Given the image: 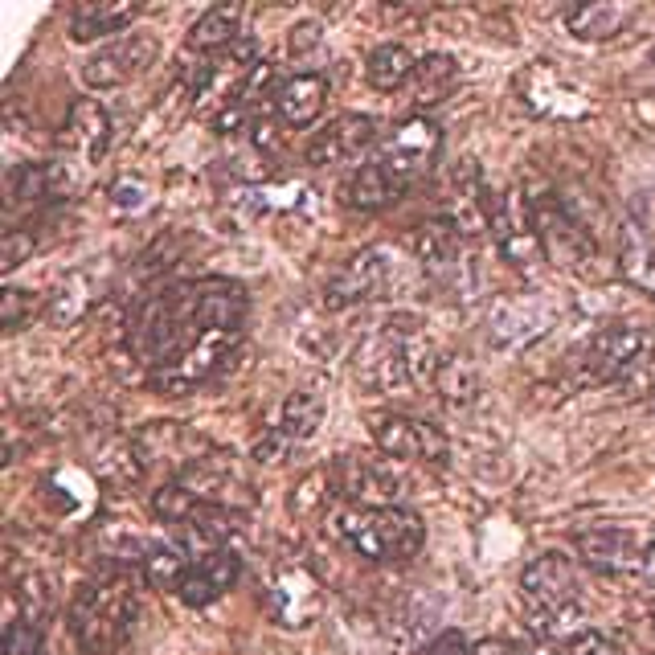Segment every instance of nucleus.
<instances>
[{
	"instance_id": "35",
	"label": "nucleus",
	"mask_w": 655,
	"mask_h": 655,
	"mask_svg": "<svg viewBox=\"0 0 655 655\" xmlns=\"http://www.w3.org/2000/svg\"><path fill=\"white\" fill-rule=\"evenodd\" d=\"M37 295L33 291H21V287H5L0 295V320H5V332H17L33 312H37Z\"/></svg>"
},
{
	"instance_id": "24",
	"label": "nucleus",
	"mask_w": 655,
	"mask_h": 655,
	"mask_svg": "<svg viewBox=\"0 0 655 655\" xmlns=\"http://www.w3.org/2000/svg\"><path fill=\"white\" fill-rule=\"evenodd\" d=\"M619 271L631 287L655 295V230L639 217H623L619 226Z\"/></svg>"
},
{
	"instance_id": "39",
	"label": "nucleus",
	"mask_w": 655,
	"mask_h": 655,
	"mask_svg": "<svg viewBox=\"0 0 655 655\" xmlns=\"http://www.w3.org/2000/svg\"><path fill=\"white\" fill-rule=\"evenodd\" d=\"M426 655H471V647L463 643V635H455V631H443L439 639H434V643L426 647Z\"/></svg>"
},
{
	"instance_id": "8",
	"label": "nucleus",
	"mask_w": 655,
	"mask_h": 655,
	"mask_svg": "<svg viewBox=\"0 0 655 655\" xmlns=\"http://www.w3.org/2000/svg\"><path fill=\"white\" fill-rule=\"evenodd\" d=\"M647 348V336L643 328L635 324H606L598 332H590L578 348H570V357H565V373L578 389L586 385H615V377L643 353Z\"/></svg>"
},
{
	"instance_id": "37",
	"label": "nucleus",
	"mask_w": 655,
	"mask_h": 655,
	"mask_svg": "<svg viewBox=\"0 0 655 655\" xmlns=\"http://www.w3.org/2000/svg\"><path fill=\"white\" fill-rule=\"evenodd\" d=\"M553 655H619V647L610 643L602 631H578V635L565 639Z\"/></svg>"
},
{
	"instance_id": "3",
	"label": "nucleus",
	"mask_w": 655,
	"mask_h": 655,
	"mask_svg": "<svg viewBox=\"0 0 655 655\" xmlns=\"http://www.w3.org/2000/svg\"><path fill=\"white\" fill-rule=\"evenodd\" d=\"M140 598L123 578L86 582L70 598V635L91 655H123L136 635Z\"/></svg>"
},
{
	"instance_id": "27",
	"label": "nucleus",
	"mask_w": 655,
	"mask_h": 655,
	"mask_svg": "<svg viewBox=\"0 0 655 655\" xmlns=\"http://www.w3.org/2000/svg\"><path fill=\"white\" fill-rule=\"evenodd\" d=\"M455 82H459V66L455 58L447 54H426L410 78V107L414 111H426L434 103H443L451 91H455Z\"/></svg>"
},
{
	"instance_id": "22",
	"label": "nucleus",
	"mask_w": 655,
	"mask_h": 655,
	"mask_svg": "<svg viewBox=\"0 0 655 655\" xmlns=\"http://www.w3.org/2000/svg\"><path fill=\"white\" fill-rule=\"evenodd\" d=\"M328 74L320 70H303V74H291L283 82H275V91H271V107L279 115V123H287L291 131L299 127H312L324 107H328Z\"/></svg>"
},
{
	"instance_id": "41",
	"label": "nucleus",
	"mask_w": 655,
	"mask_h": 655,
	"mask_svg": "<svg viewBox=\"0 0 655 655\" xmlns=\"http://www.w3.org/2000/svg\"><path fill=\"white\" fill-rule=\"evenodd\" d=\"M651 414H655V402H651Z\"/></svg>"
},
{
	"instance_id": "34",
	"label": "nucleus",
	"mask_w": 655,
	"mask_h": 655,
	"mask_svg": "<svg viewBox=\"0 0 655 655\" xmlns=\"http://www.w3.org/2000/svg\"><path fill=\"white\" fill-rule=\"evenodd\" d=\"M5 643H9V655H37V647H41V619L37 615H13L9 631H5Z\"/></svg>"
},
{
	"instance_id": "16",
	"label": "nucleus",
	"mask_w": 655,
	"mask_h": 655,
	"mask_svg": "<svg viewBox=\"0 0 655 655\" xmlns=\"http://www.w3.org/2000/svg\"><path fill=\"white\" fill-rule=\"evenodd\" d=\"M82 185V172L74 164L58 160H37V164H17L9 172V201L5 209H37V205H50V201H66L70 193H78Z\"/></svg>"
},
{
	"instance_id": "30",
	"label": "nucleus",
	"mask_w": 655,
	"mask_h": 655,
	"mask_svg": "<svg viewBox=\"0 0 655 655\" xmlns=\"http://www.w3.org/2000/svg\"><path fill=\"white\" fill-rule=\"evenodd\" d=\"M238 25H242L238 5H213V9H205V13L189 25V50H197V54H213V50L234 46V41L242 37Z\"/></svg>"
},
{
	"instance_id": "1",
	"label": "nucleus",
	"mask_w": 655,
	"mask_h": 655,
	"mask_svg": "<svg viewBox=\"0 0 655 655\" xmlns=\"http://www.w3.org/2000/svg\"><path fill=\"white\" fill-rule=\"evenodd\" d=\"M246 291L226 279L172 283L148 295L127 324V348L148 369L152 389L189 393L222 373L242 344Z\"/></svg>"
},
{
	"instance_id": "19",
	"label": "nucleus",
	"mask_w": 655,
	"mask_h": 655,
	"mask_svg": "<svg viewBox=\"0 0 655 655\" xmlns=\"http://www.w3.org/2000/svg\"><path fill=\"white\" fill-rule=\"evenodd\" d=\"M320 418H324V402L316 398L312 389L291 393V398L283 402L279 422H275V426L254 443V459H258V463H271V467L283 463L299 443H308V439H312L316 426H320Z\"/></svg>"
},
{
	"instance_id": "12",
	"label": "nucleus",
	"mask_w": 655,
	"mask_h": 655,
	"mask_svg": "<svg viewBox=\"0 0 655 655\" xmlns=\"http://www.w3.org/2000/svg\"><path fill=\"white\" fill-rule=\"evenodd\" d=\"M160 58V41L156 33H123L107 46H99L91 58L82 62V82L91 91H119V86L144 78Z\"/></svg>"
},
{
	"instance_id": "9",
	"label": "nucleus",
	"mask_w": 655,
	"mask_h": 655,
	"mask_svg": "<svg viewBox=\"0 0 655 655\" xmlns=\"http://www.w3.org/2000/svg\"><path fill=\"white\" fill-rule=\"evenodd\" d=\"M406 250L414 254L418 271L439 283V287H471V254H467V234L451 222V217H426V222L410 226Z\"/></svg>"
},
{
	"instance_id": "7",
	"label": "nucleus",
	"mask_w": 655,
	"mask_h": 655,
	"mask_svg": "<svg viewBox=\"0 0 655 655\" xmlns=\"http://www.w3.org/2000/svg\"><path fill=\"white\" fill-rule=\"evenodd\" d=\"M258 66H262V58H258V46H254L250 37H238L234 46H226V50L201 54V62H197L193 74H189L193 111L217 119L222 111L238 107Z\"/></svg>"
},
{
	"instance_id": "32",
	"label": "nucleus",
	"mask_w": 655,
	"mask_h": 655,
	"mask_svg": "<svg viewBox=\"0 0 655 655\" xmlns=\"http://www.w3.org/2000/svg\"><path fill=\"white\" fill-rule=\"evenodd\" d=\"M434 393L447 402V406H455V410H463V406H471L475 402V393H479V377H475V369H471V361H463V357H443L439 361V369H434Z\"/></svg>"
},
{
	"instance_id": "10",
	"label": "nucleus",
	"mask_w": 655,
	"mask_h": 655,
	"mask_svg": "<svg viewBox=\"0 0 655 655\" xmlns=\"http://www.w3.org/2000/svg\"><path fill=\"white\" fill-rule=\"evenodd\" d=\"M520 590L529 602V615L537 623V631L545 635V623L553 619H574L578 615V594H582V574L570 557L561 553H545L533 565H524L520 574ZM557 631V623H553Z\"/></svg>"
},
{
	"instance_id": "2",
	"label": "nucleus",
	"mask_w": 655,
	"mask_h": 655,
	"mask_svg": "<svg viewBox=\"0 0 655 655\" xmlns=\"http://www.w3.org/2000/svg\"><path fill=\"white\" fill-rule=\"evenodd\" d=\"M336 537L377 565H402L426 545V524L418 512L398 504H348L336 512Z\"/></svg>"
},
{
	"instance_id": "11",
	"label": "nucleus",
	"mask_w": 655,
	"mask_h": 655,
	"mask_svg": "<svg viewBox=\"0 0 655 655\" xmlns=\"http://www.w3.org/2000/svg\"><path fill=\"white\" fill-rule=\"evenodd\" d=\"M439 148H443V131L434 127L426 115H410V119H402L377 144L373 164H381L389 177L410 193L426 177V172L434 168V160H439Z\"/></svg>"
},
{
	"instance_id": "4",
	"label": "nucleus",
	"mask_w": 655,
	"mask_h": 655,
	"mask_svg": "<svg viewBox=\"0 0 655 655\" xmlns=\"http://www.w3.org/2000/svg\"><path fill=\"white\" fill-rule=\"evenodd\" d=\"M439 348L414 328H393L385 324L373 332L361 353H357V381L377 393H402L414 385H430L434 369H439Z\"/></svg>"
},
{
	"instance_id": "18",
	"label": "nucleus",
	"mask_w": 655,
	"mask_h": 655,
	"mask_svg": "<svg viewBox=\"0 0 655 655\" xmlns=\"http://www.w3.org/2000/svg\"><path fill=\"white\" fill-rule=\"evenodd\" d=\"M655 533L643 529H623V524H602V529L578 533V553L586 565L598 570H627V574H647V553H651Z\"/></svg>"
},
{
	"instance_id": "38",
	"label": "nucleus",
	"mask_w": 655,
	"mask_h": 655,
	"mask_svg": "<svg viewBox=\"0 0 655 655\" xmlns=\"http://www.w3.org/2000/svg\"><path fill=\"white\" fill-rule=\"evenodd\" d=\"M471 655H529V647L512 643V639H484V643L471 647Z\"/></svg>"
},
{
	"instance_id": "33",
	"label": "nucleus",
	"mask_w": 655,
	"mask_h": 655,
	"mask_svg": "<svg viewBox=\"0 0 655 655\" xmlns=\"http://www.w3.org/2000/svg\"><path fill=\"white\" fill-rule=\"evenodd\" d=\"M610 393H615L619 402H643L651 398L655 402V348L647 344L643 353L615 377V385H610Z\"/></svg>"
},
{
	"instance_id": "28",
	"label": "nucleus",
	"mask_w": 655,
	"mask_h": 655,
	"mask_svg": "<svg viewBox=\"0 0 655 655\" xmlns=\"http://www.w3.org/2000/svg\"><path fill=\"white\" fill-rule=\"evenodd\" d=\"M631 21V9L623 5H610V0H586V5H574L565 9V29H570L574 37L582 41H606L623 33Z\"/></svg>"
},
{
	"instance_id": "31",
	"label": "nucleus",
	"mask_w": 655,
	"mask_h": 655,
	"mask_svg": "<svg viewBox=\"0 0 655 655\" xmlns=\"http://www.w3.org/2000/svg\"><path fill=\"white\" fill-rule=\"evenodd\" d=\"M193 561H197V557H193L181 541H164V545H156V549H148V553L140 557L148 586H152V590H172V594L181 590V582H185V574H189Z\"/></svg>"
},
{
	"instance_id": "13",
	"label": "nucleus",
	"mask_w": 655,
	"mask_h": 655,
	"mask_svg": "<svg viewBox=\"0 0 655 655\" xmlns=\"http://www.w3.org/2000/svg\"><path fill=\"white\" fill-rule=\"evenodd\" d=\"M488 234L500 250V258H508L512 267H533L541 262V238H537V222H533V201L520 189L508 193H492V209H488Z\"/></svg>"
},
{
	"instance_id": "40",
	"label": "nucleus",
	"mask_w": 655,
	"mask_h": 655,
	"mask_svg": "<svg viewBox=\"0 0 655 655\" xmlns=\"http://www.w3.org/2000/svg\"><path fill=\"white\" fill-rule=\"evenodd\" d=\"M320 46V25H299V29H291V54H308V50H316Z\"/></svg>"
},
{
	"instance_id": "26",
	"label": "nucleus",
	"mask_w": 655,
	"mask_h": 655,
	"mask_svg": "<svg viewBox=\"0 0 655 655\" xmlns=\"http://www.w3.org/2000/svg\"><path fill=\"white\" fill-rule=\"evenodd\" d=\"M406 189L389 177L381 164H361L353 177L344 181V205L348 209H361V213H377V209H389L393 201H402Z\"/></svg>"
},
{
	"instance_id": "23",
	"label": "nucleus",
	"mask_w": 655,
	"mask_h": 655,
	"mask_svg": "<svg viewBox=\"0 0 655 655\" xmlns=\"http://www.w3.org/2000/svg\"><path fill=\"white\" fill-rule=\"evenodd\" d=\"M238 574H242V557H238L230 545L209 549V553H201V557L189 565V574H185L177 598H181L185 606H209V602H217L222 594L234 590Z\"/></svg>"
},
{
	"instance_id": "21",
	"label": "nucleus",
	"mask_w": 655,
	"mask_h": 655,
	"mask_svg": "<svg viewBox=\"0 0 655 655\" xmlns=\"http://www.w3.org/2000/svg\"><path fill=\"white\" fill-rule=\"evenodd\" d=\"M107 144H111V119L107 111L99 107V99H78L66 115V127L58 136V148H62V160L74 164L78 172L91 168L107 156Z\"/></svg>"
},
{
	"instance_id": "20",
	"label": "nucleus",
	"mask_w": 655,
	"mask_h": 655,
	"mask_svg": "<svg viewBox=\"0 0 655 655\" xmlns=\"http://www.w3.org/2000/svg\"><path fill=\"white\" fill-rule=\"evenodd\" d=\"M553 320H557V308H553V299H545L541 291L508 295V299L496 303V312L488 320V340L496 348H524L537 336H545Z\"/></svg>"
},
{
	"instance_id": "29",
	"label": "nucleus",
	"mask_w": 655,
	"mask_h": 655,
	"mask_svg": "<svg viewBox=\"0 0 655 655\" xmlns=\"http://www.w3.org/2000/svg\"><path fill=\"white\" fill-rule=\"evenodd\" d=\"M414 70H418V58L406 46H398V41H385V46H377L365 58V82L381 95H393V91H402V86H410Z\"/></svg>"
},
{
	"instance_id": "25",
	"label": "nucleus",
	"mask_w": 655,
	"mask_h": 655,
	"mask_svg": "<svg viewBox=\"0 0 655 655\" xmlns=\"http://www.w3.org/2000/svg\"><path fill=\"white\" fill-rule=\"evenodd\" d=\"M140 17V5L131 0H78L70 9V37L78 41H99L111 33H123L131 21Z\"/></svg>"
},
{
	"instance_id": "15",
	"label": "nucleus",
	"mask_w": 655,
	"mask_h": 655,
	"mask_svg": "<svg viewBox=\"0 0 655 655\" xmlns=\"http://www.w3.org/2000/svg\"><path fill=\"white\" fill-rule=\"evenodd\" d=\"M373 439L389 459H410V463H443L451 451L447 434L439 426L426 418H410V414L373 418Z\"/></svg>"
},
{
	"instance_id": "14",
	"label": "nucleus",
	"mask_w": 655,
	"mask_h": 655,
	"mask_svg": "<svg viewBox=\"0 0 655 655\" xmlns=\"http://www.w3.org/2000/svg\"><path fill=\"white\" fill-rule=\"evenodd\" d=\"M373 144H377V119L361 111H344L316 131L303 160L312 168H340V164H357Z\"/></svg>"
},
{
	"instance_id": "6",
	"label": "nucleus",
	"mask_w": 655,
	"mask_h": 655,
	"mask_svg": "<svg viewBox=\"0 0 655 655\" xmlns=\"http://www.w3.org/2000/svg\"><path fill=\"white\" fill-rule=\"evenodd\" d=\"M529 201H533V222H537L541 254L553 262L557 271L594 275V262H598L594 230H590L586 217L574 209V201L561 197V193H541V197H529Z\"/></svg>"
},
{
	"instance_id": "36",
	"label": "nucleus",
	"mask_w": 655,
	"mask_h": 655,
	"mask_svg": "<svg viewBox=\"0 0 655 655\" xmlns=\"http://www.w3.org/2000/svg\"><path fill=\"white\" fill-rule=\"evenodd\" d=\"M33 250H37V230H33V222H29V226H9V230H5V262H0V267H5V271H17Z\"/></svg>"
},
{
	"instance_id": "5",
	"label": "nucleus",
	"mask_w": 655,
	"mask_h": 655,
	"mask_svg": "<svg viewBox=\"0 0 655 655\" xmlns=\"http://www.w3.org/2000/svg\"><path fill=\"white\" fill-rule=\"evenodd\" d=\"M414 287H418V271L398 246H365L332 271V279L324 283V303L328 308H353V303H369V299L410 295Z\"/></svg>"
},
{
	"instance_id": "17",
	"label": "nucleus",
	"mask_w": 655,
	"mask_h": 655,
	"mask_svg": "<svg viewBox=\"0 0 655 655\" xmlns=\"http://www.w3.org/2000/svg\"><path fill=\"white\" fill-rule=\"evenodd\" d=\"M172 484H181L185 492H193L197 500L205 504H217V508H230V504H250V484H246V475L238 471L234 455L226 451H205L197 455Z\"/></svg>"
}]
</instances>
